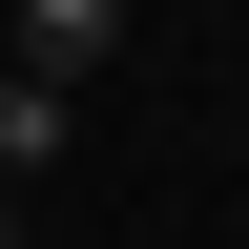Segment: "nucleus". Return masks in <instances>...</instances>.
<instances>
[{
  "label": "nucleus",
  "instance_id": "f257e3e1",
  "mask_svg": "<svg viewBox=\"0 0 249 249\" xmlns=\"http://www.w3.org/2000/svg\"><path fill=\"white\" fill-rule=\"evenodd\" d=\"M62 145H83V83H42V62H0V187H42Z\"/></svg>",
  "mask_w": 249,
  "mask_h": 249
},
{
  "label": "nucleus",
  "instance_id": "f03ea898",
  "mask_svg": "<svg viewBox=\"0 0 249 249\" xmlns=\"http://www.w3.org/2000/svg\"><path fill=\"white\" fill-rule=\"evenodd\" d=\"M21 62H42V83H104L124 62V0H21Z\"/></svg>",
  "mask_w": 249,
  "mask_h": 249
},
{
  "label": "nucleus",
  "instance_id": "7ed1b4c3",
  "mask_svg": "<svg viewBox=\"0 0 249 249\" xmlns=\"http://www.w3.org/2000/svg\"><path fill=\"white\" fill-rule=\"evenodd\" d=\"M0 249H42V229H21V187H0Z\"/></svg>",
  "mask_w": 249,
  "mask_h": 249
}]
</instances>
